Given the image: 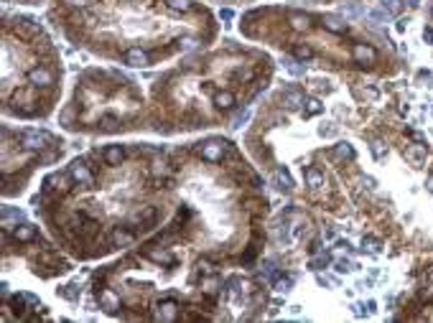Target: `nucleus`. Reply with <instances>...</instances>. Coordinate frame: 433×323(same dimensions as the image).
I'll use <instances>...</instances> for the list:
<instances>
[{
  "label": "nucleus",
  "instance_id": "nucleus-6",
  "mask_svg": "<svg viewBox=\"0 0 433 323\" xmlns=\"http://www.w3.org/2000/svg\"><path fill=\"white\" fill-rule=\"evenodd\" d=\"M125 64H130V66H145L148 64V54L143 49H128L125 51Z\"/></svg>",
  "mask_w": 433,
  "mask_h": 323
},
{
  "label": "nucleus",
  "instance_id": "nucleus-18",
  "mask_svg": "<svg viewBox=\"0 0 433 323\" xmlns=\"http://www.w3.org/2000/svg\"><path fill=\"white\" fill-rule=\"evenodd\" d=\"M291 285H293V277H288V275H280V272H278V277H275V290L286 293V290H291Z\"/></svg>",
  "mask_w": 433,
  "mask_h": 323
},
{
  "label": "nucleus",
  "instance_id": "nucleus-38",
  "mask_svg": "<svg viewBox=\"0 0 433 323\" xmlns=\"http://www.w3.org/2000/svg\"><path fill=\"white\" fill-rule=\"evenodd\" d=\"M222 18L230 21V18H232V10H230V8H225V10H222Z\"/></svg>",
  "mask_w": 433,
  "mask_h": 323
},
{
  "label": "nucleus",
  "instance_id": "nucleus-19",
  "mask_svg": "<svg viewBox=\"0 0 433 323\" xmlns=\"http://www.w3.org/2000/svg\"><path fill=\"white\" fill-rule=\"evenodd\" d=\"M275 181L280 183L278 188H286V191H288V188H293V181H291V176H288L286 171H278V173H275Z\"/></svg>",
  "mask_w": 433,
  "mask_h": 323
},
{
  "label": "nucleus",
  "instance_id": "nucleus-34",
  "mask_svg": "<svg viewBox=\"0 0 433 323\" xmlns=\"http://www.w3.org/2000/svg\"><path fill=\"white\" fill-rule=\"evenodd\" d=\"M64 3H69V5H74V8H84L89 0H64Z\"/></svg>",
  "mask_w": 433,
  "mask_h": 323
},
{
  "label": "nucleus",
  "instance_id": "nucleus-1",
  "mask_svg": "<svg viewBox=\"0 0 433 323\" xmlns=\"http://www.w3.org/2000/svg\"><path fill=\"white\" fill-rule=\"evenodd\" d=\"M199 153H201L204 160L214 163V160H222V158H225V153H227V143H222V140H209V143H204L201 148H199Z\"/></svg>",
  "mask_w": 433,
  "mask_h": 323
},
{
  "label": "nucleus",
  "instance_id": "nucleus-9",
  "mask_svg": "<svg viewBox=\"0 0 433 323\" xmlns=\"http://www.w3.org/2000/svg\"><path fill=\"white\" fill-rule=\"evenodd\" d=\"M123 158H125V153H123L120 145H110V148L104 150V160H107V166H120Z\"/></svg>",
  "mask_w": 433,
  "mask_h": 323
},
{
  "label": "nucleus",
  "instance_id": "nucleus-4",
  "mask_svg": "<svg viewBox=\"0 0 433 323\" xmlns=\"http://www.w3.org/2000/svg\"><path fill=\"white\" fill-rule=\"evenodd\" d=\"M352 54H354L357 61H365V64H372V61L377 59V51L372 49V46H365V43H354Z\"/></svg>",
  "mask_w": 433,
  "mask_h": 323
},
{
  "label": "nucleus",
  "instance_id": "nucleus-39",
  "mask_svg": "<svg viewBox=\"0 0 433 323\" xmlns=\"http://www.w3.org/2000/svg\"><path fill=\"white\" fill-rule=\"evenodd\" d=\"M428 188L433 191V176H431V178H428Z\"/></svg>",
  "mask_w": 433,
  "mask_h": 323
},
{
  "label": "nucleus",
  "instance_id": "nucleus-22",
  "mask_svg": "<svg viewBox=\"0 0 433 323\" xmlns=\"http://www.w3.org/2000/svg\"><path fill=\"white\" fill-rule=\"evenodd\" d=\"M405 155H408L410 160H415V163H418V160H421V158L426 155V150L421 148V145H410V148L405 150Z\"/></svg>",
  "mask_w": 433,
  "mask_h": 323
},
{
  "label": "nucleus",
  "instance_id": "nucleus-28",
  "mask_svg": "<svg viewBox=\"0 0 433 323\" xmlns=\"http://www.w3.org/2000/svg\"><path fill=\"white\" fill-rule=\"evenodd\" d=\"M102 130H107V133L117 130V120H115V117H104V120H102Z\"/></svg>",
  "mask_w": 433,
  "mask_h": 323
},
{
  "label": "nucleus",
  "instance_id": "nucleus-11",
  "mask_svg": "<svg viewBox=\"0 0 433 323\" xmlns=\"http://www.w3.org/2000/svg\"><path fill=\"white\" fill-rule=\"evenodd\" d=\"M133 239H135V234H133L130 229H125V227H117V229L112 232V242H115L117 247H123V244H130Z\"/></svg>",
  "mask_w": 433,
  "mask_h": 323
},
{
  "label": "nucleus",
  "instance_id": "nucleus-41",
  "mask_svg": "<svg viewBox=\"0 0 433 323\" xmlns=\"http://www.w3.org/2000/svg\"><path fill=\"white\" fill-rule=\"evenodd\" d=\"M431 16H433V3H431Z\"/></svg>",
  "mask_w": 433,
  "mask_h": 323
},
{
  "label": "nucleus",
  "instance_id": "nucleus-3",
  "mask_svg": "<svg viewBox=\"0 0 433 323\" xmlns=\"http://www.w3.org/2000/svg\"><path fill=\"white\" fill-rule=\"evenodd\" d=\"M28 82H31L33 87H51V84H54V74H51L49 69L36 66V69L28 71Z\"/></svg>",
  "mask_w": 433,
  "mask_h": 323
},
{
  "label": "nucleus",
  "instance_id": "nucleus-8",
  "mask_svg": "<svg viewBox=\"0 0 433 323\" xmlns=\"http://www.w3.org/2000/svg\"><path fill=\"white\" fill-rule=\"evenodd\" d=\"M13 237H16V242H31V239L36 237V227H31V224H21V227L13 229Z\"/></svg>",
  "mask_w": 433,
  "mask_h": 323
},
{
  "label": "nucleus",
  "instance_id": "nucleus-17",
  "mask_svg": "<svg viewBox=\"0 0 433 323\" xmlns=\"http://www.w3.org/2000/svg\"><path fill=\"white\" fill-rule=\"evenodd\" d=\"M291 26L296 28V31H308L311 28V21H308V16H291Z\"/></svg>",
  "mask_w": 433,
  "mask_h": 323
},
{
  "label": "nucleus",
  "instance_id": "nucleus-25",
  "mask_svg": "<svg viewBox=\"0 0 433 323\" xmlns=\"http://www.w3.org/2000/svg\"><path fill=\"white\" fill-rule=\"evenodd\" d=\"M217 288H219V280H217V277H206V280L201 283V290H204V293H217Z\"/></svg>",
  "mask_w": 433,
  "mask_h": 323
},
{
  "label": "nucleus",
  "instance_id": "nucleus-2",
  "mask_svg": "<svg viewBox=\"0 0 433 323\" xmlns=\"http://www.w3.org/2000/svg\"><path fill=\"white\" fill-rule=\"evenodd\" d=\"M69 173H71V178L77 181L79 186H92V183H95V176L89 173V168L82 163V160H74L71 168H69Z\"/></svg>",
  "mask_w": 433,
  "mask_h": 323
},
{
  "label": "nucleus",
  "instance_id": "nucleus-16",
  "mask_svg": "<svg viewBox=\"0 0 433 323\" xmlns=\"http://www.w3.org/2000/svg\"><path fill=\"white\" fill-rule=\"evenodd\" d=\"M303 178H306V183H308L311 188L324 186V176H321L316 168H306V171H303Z\"/></svg>",
  "mask_w": 433,
  "mask_h": 323
},
{
  "label": "nucleus",
  "instance_id": "nucleus-23",
  "mask_svg": "<svg viewBox=\"0 0 433 323\" xmlns=\"http://www.w3.org/2000/svg\"><path fill=\"white\" fill-rule=\"evenodd\" d=\"M166 5L171 10H189L191 8V0H166Z\"/></svg>",
  "mask_w": 433,
  "mask_h": 323
},
{
  "label": "nucleus",
  "instance_id": "nucleus-12",
  "mask_svg": "<svg viewBox=\"0 0 433 323\" xmlns=\"http://www.w3.org/2000/svg\"><path fill=\"white\" fill-rule=\"evenodd\" d=\"M283 105L291 107V110H298L303 105V92H296V89H288L286 94H283Z\"/></svg>",
  "mask_w": 433,
  "mask_h": 323
},
{
  "label": "nucleus",
  "instance_id": "nucleus-30",
  "mask_svg": "<svg viewBox=\"0 0 433 323\" xmlns=\"http://www.w3.org/2000/svg\"><path fill=\"white\" fill-rule=\"evenodd\" d=\"M199 270H204L206 275H214V265L209 260H199Z\"/></svg>",
  "mask_w": 433,
  "mask_h": 323
},
{
  "label": "nucleus",
  "instance_id": "nucleus-27",
  "mask_svg": "<svg viewBox=\"0 0 433 323\" xmlns=\"http://www.w3.org/2000/svg\"><path fill=\"white\" fill-rule=\"evenodd\" d=\"M326 265H329V255H321V257H316V260L311 262L313 270H321V267H326Z\"/></svg>",
  "mask_w": 433,
  "mask_h": 323
},
{
  "label": "nucleus",
  "instance_id": "nucleus-32",
  "mask_svg": "<svg viewBox=\"0 0 433 323\" xmlns=\"http://www.w3.org/2000/svg\"><path fill=\"white\" fill-rule=\"evenodd\" d=\"M372 153H375V158H382V155H385V148H382V143H380V140L372 143Z\"/></svg>",
  "mask_w": 433,
  "mask_h": 323
},
{
  "label": "nucleus",
  "instance_id": "nucleus-40",
  "mask_svg": "<svg viewBox=\"0 0 433 323\" xmlns=\"http://www.w3.org/2000/svg\"><path fill=\"white\" fill-rule=\"evenodd\" d=\"M408 5H418V0H408Z\"/></svg>",
  "mask_w": 433,
  "mask_h": 323
},
{
  "label": "nucleus",
  "instance_id": "nucleus-29",
  "mask_svg": "<svg viewBox=\"0 0 433 323\" xmlns=\"http://www.w3.org/2000/svg\"><path fill=\"white\" fill-rule=\"evenodd\" d=\"M321 112V102L319 99H308V115H319Z\"/></svg>",
  "mask_w": 433,
  "mask_h": 323
},
{
  "label": "nucleus",
  "instance_id": "nucleus-24",
  "mask_svg": "<svg viewBox=\"0 0 433 323\" xmlns=\"http://www.w3.org/2000/svg\"><path fill=\"white\" fill-rule=\"evenodd\" d=\"M293 54H296V59H301V61H306V59H313V51H311L308 46H296Z\"/></svg>",
  "mask_w": 433,
  "mask_h": 323
},
{
  "label": "nucleus",
  "instance_id": "nucleus-13",
  "mask_svg": "<svg viewBox=\"0 0 433 323\" xmlns=\"http://www.w3.org/2000/svg\"><path fill=\"white\" fill-rule=\"evenodd\" d=\"M100 303H102V308H107V311H115V308L120 305V300H117V295H115L112 290H107V288H104V290H100Z\"/></svg>",
  "mask_w": 433,
  "mask_h": 323
},
{
  "label": "nucleus",
  "instance_id": "nucleus-33",
  "mask_svg": "<svg viewBox=\"0 0 433 323\" xmlns=\"http://www.w3.org/2000/svg\"><path fill=\"white\" fill-rule=\"evenodd\" d=\"M247 117H250V110H245L240 117H237V120H234V127H242V125L247 122Z\"/></svg>",
  "mask_w": 433,
  "mask_h": 323
},
{
  "label": "nucleus",
  "instance_id": "nucleus-14",
  "mask_svg": "<svg viewBox=\"0 0 433 323\" xmlns=\"http://www.w3.org/2000/svg\"><path fill=\"white\" fill-rule=\"evenodd\" d=\"M145 257L151 262H158V265H176V257L168 255V252H153V249H148Z\"/></svg>",
  "mask_w": 433,
  "mask_h": 323
},
{
  "label": "nucleus",
  "instance_id": "nucleus-35",
  "mask_svg": "<svg viewBox=\"0 0 433 323\" xmlns=\"http://www.w3.org/2000/svg\"><path fill=\"white\" fill-rule=\"evenodd\" d=\"M178 43H184V46H186V49H194V46H197V41H194V38H181V41H178Z\"/></svg>",
  "mask_w": 433,
  "mask_h": 323
},
{
  "label": "nucleus",
  "instance_id": "nucleus-31",
  "mask_svg": "<svg viewBox=\"0 0 433 323\" xmlns=\"http://www.w3.org/2000/svg\"><path fill=\"white\" fill-rule=\"evenodd\" d=\"M365 247L369 249V252H380V247H382V244H380L377 239H365Z\"/></svg>",
  "mask_w": 433,
  "mask_h": 323
},
{
  "label": "nucleus",
  "instance_id": "nucleus-15",
  "mask_svg": "<svg viewBox=\"0 0 433 323\" xmlns=\"http://www.w3.org/2000/svg\"><path fill=\"white\" fill-rule=\"evenodd\" d=\"M158 308H161V311H158V318H161V321H173V318H176V311H178V305H176L173 300H166V303H161Z\"/></svg>",
  "mask_w": 433,
  "mask_h": 323
},
{
  "label": "nucleus",
  "instance_id": "nucleus-20",
  "mask_svg": "<svg viewBox=\"0 0 433 323\" xmlns=\"http://www.w3.org/2000/svg\"><path fill=\"white\" fill-rule=\"evenodd\" d=\"M336 155H339V158H347V160H352V158H354L352 145H349V143H339V145H336Z\"/></svg>",
  "mask_w": 433,
  "mask_h": 323
},
{
  "label": "nucleus",
  "instance_id": "nucleus-26",
  "mask_svg": "<svg viewBox=\"0 0 433 323\" xmlns=\"http://www.w3.org/2000/svg\"><path fill=\"white\" fill-rule=\"evenodd\" d=\"M382 5L387 8V13H398L400 5H402V0H382Z\"/></svg>",
  "mask_w": 433,
  "mask_h": 323
},
{
  "label": "nucleus",
  "instance_id": "nucleus-5",
  "mask_svg": "<svg viewBox=\"0 0 433 323\" xmlns=\"http://www.w3.org/2000/svg\"><path fill=\"white\" fill-rule=\"evenodd\" d=\"M43 140H46V135H38V133H23L21 135V145L26 150H41Z\"/></svg>",
  "mask_w": 433,
  "mask_h": 323
},
{
  "label": "nucleus",
  "instance_id": "nucleus-36",
  "mask_svg": "<svg viewBox=\"0 0 433 323\" xmlns=\"http://www.w3.org/2000/svg\"><path fill=\"white\" fill-rule=\"evenodd\" d=\"M336 270H339V272H347V270H349V262H347V260H341Z\"/></svg>",
  "mask_w": 433,
  "mask_h": 323
},
{
  "label": "nucleus",
  "instance_id": "nucleus-37",
  "mask_svg": "<svg viewBox=\"0 0 433 323\" xmlns=\"http://www.w3.org/2000/svg\"><path fill=\"white\" fill-rule=\"evenodd\" d=\"M423 36H426L428 43H433V28H426V33H423Z\"/></svg>",
  "mask_w": 433,
  "mask_h": 323
},
{
  "label": "nucleus",
  "instance_id": "nucleus-21",
  "mask_svg": "<svg viewBox=\"0 0 433 323\" xmlns=\"http://www.w3.org/2000/svg\"><path fill=\"white\" fill-rule=\"evenodd\" d=\"M13 313H16V318H23V316H26V303H23V295H16V298H13Z\"/></svg>",
  "mask_w": 433,
  "mask_h": 323
},
{
  "label": "nucleus",
  "instance_id": "nucleus-7",
  "mask_svg": "<svg viewBox=\"0 0 433 323\" xmlns=\"http://www.w3.org/2000/svg\"><path fill=\"white\" fill-rule=\"evenodd\" d=\"M212 102H214L217 110H232L234 107V94L232 92H214Z\"/></svg>",
  "mask_w": 433,
  "mask_h": 323
},
{
  "label": "nucleus",
  "instance_id": "nucleus-10",
  "mask_svg": "<svg viewBox=\"0 0 433 323\" xmlns=\"http://www.w3.org/2000/svg\"><path fill=\"white\" fill-rule=\"evenodd\" d=\"M324 28L326 31H332V33H344L347 31V23L336 18V16H324Z\"/></svg>",
  "mask_w": 433,
  "mask_h": 323
}]
</instances>
